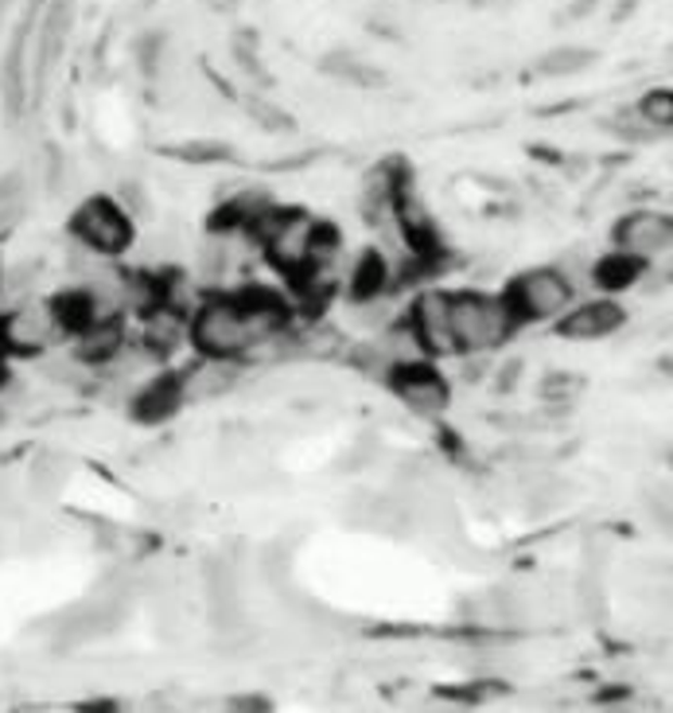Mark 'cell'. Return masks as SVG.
Returning a JSON list of instances; mask_svg holds the SVG:
<instances>
[{"instance_id": "1", "label": "cell", "mask_w": 673, "mask_h": 713, "mask_svg": "<svg viewBox=\"0 0 673 713\" xmlns=\"http://www.w3.org/2000/svg\"><path fill=\"white\" fill-rule=\"evenodd\" d=\"M448 316H452L455 352L487 355L514 332V313L506 308L503 296L452 293L448 296Z\"/></svg>"}, {"instance_id": "2", "label": "cell", "mask_w": 673, "mask_h": 713, "mask_svg": "<svg viewBox=\"0 0 673 713\" xmlns=\"http://www.w3.org/2000/svg\"><path fill=\"white\" fill-rule=\"evenodd\" d=\"M315 227H320V219H312L308 211L269 207V211H261L254 222H249V234L266 246L269 262H273L281 273L300 277L303 269H308V262H312Z\"/></svg>"}, {"instance_id": "3", "label": "cell", "mask_w": 673, "mask_h": 713, "mask_svg": "<svg viewBox=\"0 0 673 713\" xmlns=\"http://www.w3.org/2000/svg\"><path fill=\"white\" fill-rule=\"evenodd\" d=\"M187 332L195 352L207 355V359H237V355H246L254 347L246 308H242L237 296L234 301H203L187 320Z\"/></svg>"}, {"instance_id": "4", "label": "cell", "mask_w": 673, "mask_h": 713, "mask_svg": "<svg viewBox=\"0 0 673 713\" xmlns=\"http://www.w3.org/2000/svg\"><path fill=\"white\" fill-rule=\"evenodd\" d=\"M70 234L82 250L98 257H117L133 246V219L121 211V203L109 195H90L70 215Z\"/></svg>"}, {"instance_id": "5", "label": "cell", "mask_w": 673, "mask_h": 713, "mask_svg": "<svg viewBox=\"0 0 673 713\" xmlns=\"http://www.w3.org/2000/svg\"><path fill=\"white\" fill-rule=\"evenodd\" d=\"M572 296H577V289L565 281L560 269H530V273H522L514 281L503 301L514 313V320L541 323V320H553V316L565 313V308L572 305Z\"/></svg>"}, {"instance_id": "6", "label": "cell", "mask_w": 673, "mask_h": 713, "mask_svg": "<svg viewBox=\"0 0 673 713\" xmlns=\"http://www.w3.org/2000/svg\"><path fill=\"white\" fill-rule=\"evenodd\" d=\"M63 332L55 320V308L51 305H20L12 308L9 316H0V335H4V352H20V355H31V352H43L55 335Z\"/></svg>"}, {"instance_id": "7", "label": "cell", "mask_w": 673, "mask_h": 713, "mask_svg": "<svg viewBox=\"0 0 673 713\" xmlns=\"http://www.w3.org/2000/svg\"><path fill=\"white\" fill-rule=\"evenodd\" d=\"M670 242H673V222L670 215H662V211H631L626 219H619L616 227V246L623 250V254L638 257V262H646V257H665L670 254Z\"/></svg>"}, {"instance_id": "8", "label": "cell", "mask_w": 673, "mask_h": 713, "mask_svg": "<svg viewBox=\"0 0 673 713\" xmlns=\"http://www.w3.org/2000/svg\"><path fill=\"white\" fill-rule=\"evenodd\" d=\"M389 386L398 391V398L405 402L413 413H425V418H437V413H444L448 398H452L448 382L440 379L432 367H425V362H409V367H398V371L389 374Z\"/></svg>"}, {"instance_id": "9", "label": "cell", "mask_w": 673, "mask_h": 713, "mask_svg": "<svg viewBox=\"0 0 673 713\" xmlns=\"http://www.w3.org/2000/svg\"><path fill=\"white\" fill-rule=\"evenodd\" d=\"M183 406H199V402H215L222 394H230L237 386V367L234 359H207L203 355L195 367H187L183 374H176Z\"/></svg>"}, {"instance_id": "10", "label": "cell", "mask_w": 673, "mask_h": 713, "mask_svg": "<svg viewBox=\"0 0 673 713\" xmlns=\"http://www.w3.org/2000/svg\"><path fill=\"white\" fill-rule=\"evenodd\" d=\"M409 328L417 332L420 347L432 355H452V316H448V293H420L409 313Z\"/></svg>"}, {"instance_id": "11", "label": "cell", "mask_w": 673, "mask_h": 713, "mask_svg": "<svg viewBox=\"0 0 673 713\" xmlns=\"http://www.w3.org/2000/svg\"><path fill=\"white\" fill-rule=\"evenodd\" d=\"M623 320L626 313L616 301H584V305H569L560 313L557 332L565 340H604V335H616L623 328Z\"/></svg>"}, {"instance_id": "12", "label": "cell", "mask_w": 673, "mask_h": 713, "mask_svg": "<svg viewBox=\"0 0 673 713\" xmlns=\"http://www.w3.org/2000/svg\"><path fill=\"white\" fill-rule=\"evenodd\" d=\"M180 406H183L180 386H176V374H171V379H156V382H148L144 391H137L133 402H129V413H133V421H141V425H160V421L176 418Z\"/></svg>"}, {"instance_id": "13", "label": "cell", "mask_w": 673, "mask_h": 713, "mask_svg": "<svg viewBox=\"0 0 673 713\" xmlns=\"http://www.w3.org/2000/svg\"><path fill=\"white\" fill-rule=\"evenodd\" d=\"M28 28H31V16L20 24V31L12 36V48L4 55V67H0V90H4V105H9V114H20L24 110V86H28Z\"/></svg>"}, {"instance_id": "14", "label": "cell", "mask_w": 673, "mask_h": 713, "mask_svg": "<svg viewBox=\"0 0 673 713\" xmlns=\"http://www.w3.org/2000/svg\"><path fill=\"white\" fill-rule=\"evenodd\" d=\"M386 281H389V269H386V257L378 250L371 254H362L354 262L351 277H347V293H351L354 305H374L381 293H386Z\"/></svg>"}, {"instance_id": "15", "label": "cell", "mask_w": 673, "mask_h": 713, "mask_svg": "<svg viewBox=\"0 0 673 713\" xmlns=\"http://www.w3.org/2000/svg\"><path fill=\"white\" fill-rule=\"evenodd\" d=\"M323 75L339 78V82L347 86H359V90H374V86H381L386 78H381L378 67H371L366 59H359L354 51H327L320 63Z\"/></svg>"}, {"instance_id": "16", "label": "cell", "mask_w": 673, "mask_h": 713, "mask_svg": "<svg viewBox=\"0 0 673 713\" xmlns=\"http://www.w3.org/2000/svg\"><path fill=\"white\" fill-rule=\"evenodd\" d=\"M638 281V257L623 254V250H616V254L599 257V262H592V285L607 289V293H616V289H631Z\"/></svg>"}, {"instance_id": "17", "label": "cell", "mask_w": 673, "mask_h": 713, "mask_svg": "<svg viewBox=\"0 0 673 713\" xmlns=\"http://www.w3.org/2000/svg\"><path fill=\"white\" fill-rule=\"evenodd\" d=\"M596 63V51L592 48H557L549 55H541L538 75L541 78H565V75H580Z\"/></svg>"}, {"instance_id": "18", "label": "cell", "mask_w": 673, "mask_h": 713, "mask_svg": "<svg viewBox=\"0 0 673 713\" xmlns=\"http://www.w3.org/2000/svg\"><path fill=\"white\" fill-rule=\"evenodd\" d=\"M230 246L227 238H207V242H199V250H195V273L207 281V285H215V281H222V277L230 273Z\"/></svg>"}, {"instance_id": "19", "label": "cell", "mask_w": 673, "mask_h": 713, "mask_svg": "<svg viewBox=\"0 0 673 713\" xmlns=\"http://www.w3.org/2000/svg\"><path fill=\"white\" fill-rule=\"evenodd\" d=\"M246 114L254 117V125H261L266 133H293L296 129V122H293V114H288L285 105H276L273 98H266V94H246Z\"/></svg>"}, {"instance_id": "20", "label": "cell", "mask_w": 673, "mask_h": 713, "mask_svg": "<svg viewBox=\"0 0 673 713\" xmlns=\"http://www.w3.org/2000/svg\"><path fill=\"white\" fill-rule=\"evenodd\" d=\"M378 343H381V352L389 355V362H393V367H409V362H420V355H425V347H420L417 332H413L409 323H398V328L381 332Z\"/></svg>"}, {"instance_id": "21", "label": "cell", "mask_w": 673, "mask_h": 713, "mask_svg": "<svg viewBox=\"0 0 673 713\" xmlns=\"http://www.w3.org/2000/svg\"><path fill=\"white\" fill-rule=\"evenodd\" d=\"M164 153L176 156V161H183V164H219V161H230V144H227V141H215V137H207V141L168 144Z\"/></svg>"}, {"instance_id": "22", "label": "cell", "mask_w": 673, "mask_h": 713, "mask_svg": "<svg viewBox=\"0 0 673 713\" xmlns=\"http://www.w3.org/2000/svg\"><path fill=\"white\" fill-rule=\"evenodd\" d=\"M347 362H351L354 371H362L366 379H386L389 382V374L398 371L393 362H389V355L381 352V343L378 340H371V343H359L354 352H347Z\"/></svg>"}, {"instance_id": "23", "label": "cell", "mask_w": 673, "mask_h": 713, "mask_svg": "<svg viewBox=\"0 0 673 713\" xmlns=\"http://www.w3.org/2000/svg\"><path fill=\"white\" fill-rule=\"evenodd\" d=\"M31 492L36 495H55L59 487L67 484V460L63 457H39L36 464H31Z\"/></svg>"}, {"instance_id": "24", "label": "cell", "mask_w": 673, "mask_h": 713, "mask_svg": "<svg viewBox=\"0 0 673 713\" xmlns=\"http://www.w3.org/2000/svg\"><path fill=\"white\" fill-rule=\"evenodd\" d=\"M607 133H616L619 141H626V144H650V141H658V129L655 125H646L643 117L635 114V110H626V114H616L611 122H607Z\"/></svg>"}, {"instance_id": "25", "label": "cell", "mask_w": 673, "mask_h": 713, "mask_svg": "<svg viewBox=\"0 0 673 713\" xmlns=\"http://www.w3.org/2000/svg\"><path fill=\"white\" fill-rule=\"evenodd\" d=\"M635 114L643 117L646 125H655L658 133H670V125H673V94H670V90H650V94L638 102Z\"/></svg>"}, {"instance_id": "26", "label": "cell", "mask_w": 673, "mask_h": 713, "mask_svg": "<svg viewBox=\"0 0 673 713\" xmlns=\"http://www.w3.org/2000/svg\"><path fill=\"white\" fill-rule=\"evenodd\" d=\"M164 51H168L164 31H144V36H137V43H133V55H137V63H141L144 75H156V71H160Z\"/></svg>"}, {"instance_id": "27", "label": "cell", "mask_w": 673, "mask_h": 713, "mask_svg": "<svg viewBox=\"0 0 673 713\" xmlns=\"http://www.w3.org/2000/svg\"><path fill=\"white\" fill-rule=\"evenodd\" d=\"M234 59H237V67L246 71V75L254 78V82L269 86V75H266V67H261V55H257V39L237 36V39H234Z\"/></svg>"}, {"instance_id": "28", "label": "cell", "mask_w": 673, "mask_h": 713, "mask_svg": "<svg viewBox=\"0 0 673 713\" xmlns=\"http://www.w3.org/2000/svg\"><path fill=\"white\" fill-rule=\"evenodd\" d=\"M577 394H580V379H577V374L553 371L549 379L541 382V398L553 402V406H565V402H572Z\"/></svg>"}, {"instance_id": "29", "label": "cell", "mask_w": 673, "mask_h": 713, "mask_svg": "<svg viewBox=\"0 0 673 713\" xmlns=\"http://www.w3.org/2000/svg\"><path fill=\"white\" fill-rule=\"evenodd\" d=\"M121 211L129 215V219H144L148 215V195H144V188L137 180H125L121 183Z\"/></svg>"}, {"instance_id": "30", "label": "cell", "mask_w": 673, "mask_h": 713, "mask_svg": "<svg viewBox=\"0 0 673 713\" xmlns=\"http://www.w3.org/2000/svg\"><path fill=\"white\" fill-rule=\"evenodd\" d=\"M646 511L655 519L658 531H670V492H650L646 495Z\"/></svg>"}, {"instance_id": "31", "label": "cell", "mask_w": 673, "mask_h": 713, "mask_svg": "<svg viewBox=\"0 0 673 713\" xmlns=\"http://www.w3.org/2000/svg\"><path fill=\"white\" fill-rule=\"evenodd\" d=\"M518 382H522V359H510V362L503 367V371H499V391L510 394L514 386H518Z\"/></svg>"}, {"instance_id": "32", "label": "cell", "mask_w": 673, "mask_h": 713, "mask_svg": "<svg viewBox=\"0 0 673 713\" xmlns=\"http://www.w3.org/2000/svg\"><path fill=\"white\" fill-rule=\"evenodd\" d=\"M234 710H273V702H269L266 695H242V698H234Z\"/></svg>"}, {"instance_id": "33", "label": "cell", "mask_w": 673, "mask_h": 713, "mask_svg": "<svg viewBox=\"0 0 673 713\" xmlns=\"http://www.w3.org/2000/svg\"><path fill=\"white\" fill-rule=\"evenodd\" d=\"M596 4H599V0H577V4H572V9L565 12V16H569V20H577V16H584V12H592V9H596Z\"/></svg>"}, {"instance_id": "34", "label": "cell", "mask_w": 673, "mask_h": 713, "mask_svg": "<svg viewBox=\"0 0 673 713\" xmlns=\"http://www.w3.org/2000/svg\"><path fill=\"white\" fill-rule=\"evenodd\" d=\"M207 4H210V9H227V12L234 9V4H230V0H207Z\"/></svg>"}, {"instance_id": "35", "label": "cell", "mask_w": 673, "mask_h": 713, "mask_svg": "<svg viewBox=\"0 0 673 713\" xmlns=\"http://www.w3.org/2000/svg\"><path fill=\"white\" fill-rule=\"evenodd\" d=\"M9 386V371H4V362H0V391Z\"/></svg>"}, {"instance_id": "36", "label": "cell", "mask_w": 673, "mask_h": 713, "mask_svg": "<svg viewBox=\"0 0 673 713\" xmlns=\"http://www.w3.org/2000/svg\"><path fill=\"white\" fill-rule=\"evenodd\" d=\"M0 277H4V269H0Z\"/></svg>"}]
</instances>
